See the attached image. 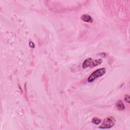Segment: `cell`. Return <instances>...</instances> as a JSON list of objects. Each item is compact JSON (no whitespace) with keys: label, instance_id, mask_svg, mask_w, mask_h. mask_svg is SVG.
<instances>
[{"label":"cell","instance_id":"obj_1","mask_svg":"<svg viewBox=\"0 0 130 130\" xmlns=\"http://www.w3.org/2000/svg\"><path fill=\"white\" fill-rule=\"evenodd\" d=\"M103 61L102 59H99L98 60H94L92 58H88L86 59L82 63V68L83 69H86L87 68H95L101 64H102Z\"/></svg>","mask_w":130,"mask_h":130},{"label":"cell","instance_id":"obj_5","mask_svg":"<svg viewBox=\"0 0 130 130\" xmlns=\"http://www.w3.org/2000/svg\"><path fill=\"white\" fill-rule=\"evenodd\" d=\"M116 107L120 111H123L125 109V106L123 102L121 100H119L116 103Z\"/></svg>","mask_w":130,"mask_h":130},{"label":"cell","instance_id":"obj_7","mask_svg":"<svg viewBox=\"0 0 130 130\" xmlns=\"http://www.w3.org/2000/svg\"><path fill=\"white\" fill-rule=\"evenodd\" d=\"M125 100L128 103H130V96L128 95H126L125 96Z\"/></svg>","mask_w":130,"mask_h":130},{"label":"cell","instance_id":"obj_3","mask_svg":"<svg viewBox=\"0 0 130 130\" xmlns=\"http://www.w3.org/2000/svg\"><path fill=\"white\" fill-rule=\"evenodd\" d=\"M116 120L113 116H109L104 119L102 125L99 127L101 129H109L112 128L115 124Z\"/></svg>","mask_w":130,"mask_h":130},{"label":"cell","instance_id":"obj_2","mask_svg":"<svg viewBox=\"0 0 130 130\" xmlns=\"http://www.w3.org/2000/svg\"><path fill=\"white\" fill-rule=\"evenodd\" d=\"M106 72V70L104 68H100L96 70L93 72L88 77L87 81L88 82H92L94 81L96 79L100 77L103 76Z\"/></svg>","mask_w":130,"mask_h":130},{"label":"cell","instance_id":"obj_8","mask_svg":"<svg viewBox=\"0 0 130 130\" xmlns=\"http://www.w3.org/2000/svg\"><path fill=\"white\" fill-rule=\"evenodd\" d=\"M29 45H30V46L31 48H34L35 47V44H34V43L33 42H32V41L30 42V43H29Z\"/></svg>","mask_w":130,"mask_h":130},{"label":"cell","instance_id":"obj_4","mask_svg":"<svg viewBox=\"0 0 130 130\" xmlns=\"http://www.w3.org/2000/svg\"><path fill=\"white\" fill-rule=\"evenodd\" d=\"M80 18L83 21H84L86 22L92 23L93 22V19L92 17H91L89 15L87 14H83L82 15H81L80 17Z\"/></svg>","mask_w":130,"mask_h":130},{"label":"cell","instance_id":"obj_6","mask_svg":"<svg viewBox=\"0 0 130 130\" xmlns=\"http://www.w3.org/2000/svg\"><path fill=\"white\" fill-rule=\"evenodd\" d=\"M101 120L98 118H94L92 120V123L96 125L100 124L101 123Z\"/></svg>","mask_w":130,"mask_h":130}]
</instances>
